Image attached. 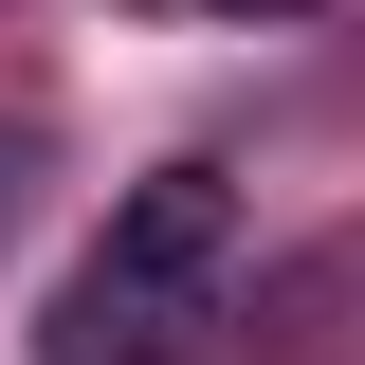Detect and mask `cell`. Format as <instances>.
Listing matches in <instances>:
<instances>
[{"instance_id": "cell-3", "label": "cell", "mask_w": 365, "mask_h": 365, "mask_svg": "<svg viewBox=\"0 0 365 365\" xmlns=\"http://www.w3.org/2000/svg\"><path fill=\"white\" fill-rule=\"evenodd\" d=\"M220 19H311V0H220Z\"/></svg>"}, {"instance_id": "cell-1", "label": "cell", "mask_w": 365, "mask_h": 365, "mask_svg": "<svg viewBox=\"0 0 365 365\" xmlns=\"http://www.w3.org/2000/svg\"><path fill=\"white\" fill-rule=\"evenodd\" d=\"M91 256H110V274H165V292H220V256H237V182H220V165H146L128 201H110Z\"/></svg>"}, {"instance_id": "cell-2", "label": "cell", "mask_w": 365, "mask_h": 365, "mask_svg": "<svg viewBox=\"0 0 365 365\" xmlns=\"http://www.w3.org/2000/svg\"><path fill=\"white\" fill-rule=\"evenodd\" d=\"M182 329H201V292L73 256V292H55V329H37V365H182Z\"/></svg>"}]
</instances>
